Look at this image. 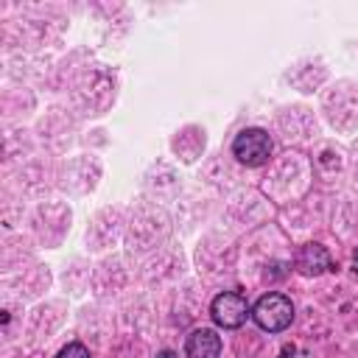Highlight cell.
Wrapping results in <instances>:
<instances>
[{
	"label": "cell",
	"mask_w": 358,
	"mask_h": 358,
	"mask_svg": "<svg viewBox=\"0 0 358 358\" xmlns=\"http://www.w3.org/2000/svg\"><path fill=\"white\" fill-rule=\"evenodd\" d=\"M157 358H176V352H173V350H162Z\"/></svg>",
	"instance_id": "7"
},
{
	"label": "cell",
	"mask_w": 358,
	"mask_h": 358,
	"mask_svg": "<svg viewBox=\"0 0 358 358\" xmlns=\"http://www.w3.org/2000/svg\"><path fill=\"white\" fill-rule=\"evenodd\" d=\"M296 271L305 274V277H319L324 271L333 268V260H330V252L322 246V243H305L299 252H296V260H294Z\"/></svg>",
	"instance_id": "4"
},
{
	"label": "cell",
	"mask_w": 358,
	"mask_h": 358,
	"mask_svg": "<svg viewBox=\"0 0 358 358\" xmlns=\"http://www.w3.org/2000/svg\"><path fill=\"white\" fill-rule=\"evenodd\" d=\"M355 268H358V249H355Z\"/></svg>",
	"instance_id": "8"
},
{
	"label": "cell",
	"mask_w": 358,
	"mask_h": 358,
	"mask_svg": "<svg viewBox=\"0 0 358 358\" xmlns=\"http://www.w3.org/2000/svg\"><path fill=\"white\" fill-rule=\"evenodd\" d=\"M232 154L238 162L257 168V165L268 162V157H271V137L263 129H243L232 140Z\"/></svg>",
	"instance_id": "2"
},
{
	"label": "cell",
	"mask_w": 358,
	"mask_h": 358,
	"mask_svg": "<svg viewBox=\"0 0 358 358\" xmlns=\"http://www.w3.org/2000/svg\"><path fill=\"white\" fill-rule=\"evenodd\" d=\"M185 352H187V358H218L221 355V336L213 327H199L187 336Z\"/></svg>",
	"instance_id": "5"
},
{
	"label": "cell",
	"mask_w": 358,
	"mask_h": 358,
	"mask_svg": "<svg viewBox=\"0 0 358 358\" xmlns=\"http://www.w3.org/2000/svg\"><path fill=\"white\" fill-rule=\"evenodd\" d=\"M210 313H213V322L218 327H224V330H235V327H241L246 322V316H252L249 313V302L235 291L218 294L213 299V305H210Z\"/></svg>",
	"instance_id": "3"
},
{
	"label": "cell",
	"mask_w": 358,
	"mask_h": 358,
	"mask_svg": "<svg viewBox=\"0 0 358 358\" xmlns=\"http://www.w3.org/2000/svg\"><path fill=\"white\" fill-rule=\"evenodd\" d=\"M56 358H90V350L84 347V344H78V341H73V344H67Z\"/></svg>",
	"instance_id": "6"
},
{
	"label": "cell",
	"mask_w": 358,
	"mask_h": 358,
	"mask_svg": "<svg viewBox=\"0 0 358 358\" xmlns=\"http://www.w3.org/2000/svg\"><path fill=\"white\" fill-rule=\"evenodd\" d=\"M252 319L266 333H280L294 322V305L285 294H266L252 308Z\"/></svg>",
	"instance_id": "1"
}]
</instances>
